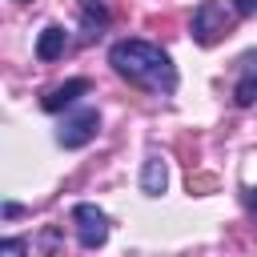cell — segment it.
Instances as JSON below:
<instances>
[{
  "label": "cell",
  "mask_w": 257,
  "mask_h": 257,
  "mask_svg": "<svg viewBox=\"0 0 257 257\" xmlns=\"http://www.w3.org/2000/svg\"><path fill=\"white\" fill-rule=\"evenodd\" d=\"M108 64L124 80H133V84H141L157 96H169L177 88V68L169 60V52L149 44V40H116L108 48Z\"/></svg>",
  "instance_id": "cell-1"
},
{
  "label": "cell",
  "mask_w": 257,
  "mask_h": 257,
  "mask_svg": "<svg viewBox=\"0 0 257 257\" xmlns=\"http://www.w3.org/2000/svg\"><path fill=\"white\" fill-rule=\"evenodd\" d=\"M233 16H237V12H229L225 4L201 0V4L193 8V40H197V44H217L221 36H229Z\"/></svg>",
  "instance_id": "cell-2"
},
{
  "label": "cell",
  "mask_w": 257,
  "mask_h": 257,
  "mask_svg": "<svg viewBox=\"0 0 257 257\" xmlns=\"http://www.w3.org/2000/svg\"><path fill=\"white\" fill-rule=\"evenodd\" d=\"M72 225H76L80 249H100V245L108 241V217H104L96 205H88V201H80V205L72 209Z\"/></svg>",
  "instance_id": "cell-3"
},
{
  "label": "cell",
  "mask_w": 257,
  "mask_h": 257,
  "mask_svg": "<svg viewBox=\"0 0 257 257\" xmlns=\"http://www.w3.org/2000/svg\"><path fill=\"white\" fill-rule=\"evenodd\" d=\"M96 133H100V112H96V108H80V112H72V116L56 128V145H60V149H84Z\"/></svg>",
  "instance_id": "cell-4"
},
{
  "label": "cell",
  "mask_w": 257,
  "mask_h": 257,
  "mask_svg": "<svg viewBox=\"0 0 257 257\" xmlns=\"http://www.w3.org/2000/svg\"><path fill=\"white\" fill-rule=\"evenodd\" d=\"M84 92H88V80H84V76H72V80H64V84L48 88V92L40 96V108H44V112H60V108H68L76 96H84Z\"/></svg>",
  "instance_id": "cell-5"
},
{
  "label": "cell",
  "mask_w": 257,
  "mask_h": 257,
  "mask_svg": "<svg viewBox=\"0 0 257 257\" xmlns=\"http://www.w3.org/2000/svg\"><path fill=\"white\" fill-rule=\"evenodd\" d=\"M233 104H237V108L257 104V52H249V56L241 60V80H237V88H233Z\"/></svg>",
  "instance_id": "cell-6"
},
{
  "label": "cell",
  "mask_w": 257,
  "mask_h": 257,
  "mask_svg": "<svg viewBox=\"0 0 257 257\" xmlns=\"http://www.w3.org/2000/svg\"><path fill=\"white\" fill-rule=\"evenodd\" d=\"M165 185H169L165 157H161V153H149V157H145V169H141V189H145L149 197H161V193H165Z\"/></svg>",
  "instance_id": "cell-7"
},
{
  "label": "cell",
  "mask_w": 257,
  "mask_h": 257,
  "mask_svg": "<svg viewBox=\"0 0 257 257\" xmlns=\"http://www.w3.org/2000/svg\"><path fill=\"white\" fill-rule=\"evenodd\" d=\"M64 48H68V32L60 24H48L36 36V60H56V56H64Z\"/></svg>",
  "instance_id": "cell-8"
},
{
  "label": "cell",
  "mask_w": 257,
  "mask_h": 257,
  "mask_svg": "<svg viewBox=\"0 0 257 257\" xmlns=\"http://www.w3.org/2000/svg\"><path fill=\"white\" fill-rule=\"evenodd\" d=\"M80 4V28H84V40H96L108 24V8L100 0H76Z\"/></svg>",
  "instance_id": "cell-9"
},
{
  "label": "cell",
  "mask_w": 257,
  "mask_h": 257,
  "mask_svg": "<svg viewBox=\"0 0 257 257\" xmlns=\"http://www.w3.org/2000/svg\"><path fill=\"white\" fill-rule=\"evenodd\" d=\"M28 253V245L20 241V237H8V241H0V257H24Z\"/></svg>",
  "instance_id": "cell-10"
},
{
  "label": "cell",
  "mask_w": 257,
  "mask_h": 257,
  "mask_svg": "<svg viewBox=\"0 0 257 257\" xmlns=\"http://www.w3.org/2000/svg\"><path fill=\"white\" fill-rule=\"evenodd\" d=\"M233 12L237 16H253L257 12V0H233Z\"/></svg>",
  "instance_id": "cell-11"
},
{
  "label": "cell",
  "mask_w": 257,
  "mask_h": 257,
  "mask_svg": "<svg viewBox=\"0 0 257 257\" xmlns=\"http://www.w3.org/2000/svg\"><path fill=\"white\" fill-rule=\"evenodd\" d=\"M4 217H8V221L20 217V205H16V201H4Z\"/></svg>",
  "instance_id": "cell-12"
},
{
  "label": "cell",
  "mask_w": 257,
  "mask_h": 257,
  "mask_svg": "<svg viewBox=\"0 0 257 257\" xmlns=\"http://www.w3.org/2000/svg\"><path fill=\"white\" fill-rule=\"evenodd\" d=\"M249 205H253V209H257V193H249Z\"/></svg>",
  "instance_id": "cell-13"
},
{
  "label": "cell",
  "mask_w": 257,
  "mask_h": 257,
  "mask_svg": "<svg viewBox=\"0 0 257 257\" xmlns=\"http://www.w3.org/2000/svg\"><path fill=\"white\" fill-rule=\"evenodd\" d=\"M20 4H24V0H20Z\"/></svg>",
  "instance_id": "cell-14"
}]
</instances>
